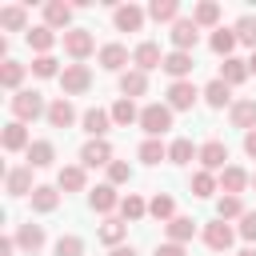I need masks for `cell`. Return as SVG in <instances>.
I'll return each mask as SVG.
<instances>
[{
    "label": "cell",
    "instance_id": "obj_19",
    "mask_svg": "<svg viewBox=\"0 0 256 256\" xmlns=\"http://www.w3.org/2000/svg\"><path fill=\"white\" fill-rule=\"evenodd\" d=\"M140 24H144V12H140L136 4H120V8H116V28H120V32H136Z\"/></svg>",
    "mask_w": 256,
    "mask_h": 256
},
{
    "label": "cell",
    "instance_id": "obj_12",
    "mask_svg": "<svg viewBox=\"0 0 256 256\" xmlns=\"http://www.w3.org/2000/svg\"><path fill=\"white\" fill-rule=\"evenodd\" d=\"M72 120H76V108L68 104V96H60V100L48 104V124H52V128H68Z\"/></svg>",
    "mask_w": 256,
    "mask_h": 256
},
{
    "label": "cell",
    "instance_id": "obj_20",
    "mask_svg": "<svg viewBox=\"0 0 256 256\" xmlns=\"http://www.w3.org/2000/svg\"><path fill=\"white\" fill-rule=\"evenodd\" d=\"M108 120H112V112H104V108H88V112H84V128L92 132V140H104Z\"/></svg>",
    "mask_w": 256,
    "mask_h": 256
},
{
    "label": "cell",
    "instance_id": "obj_51",
    "mask_svg": "<svg viewBox=\"0 0 256 256\" xmlns=\"http://www.w3.org/2000/svg\"><path fill=\"white\" fill-rule=\"evenodd\" d=\"M12 244H16V240H12V236H4V240H0V256H12Z\"/></svg>",
    "mask_w": 256,
    "mask_h": 256
},
{
    "label": "cell",
    "instance_id": "obj_37",
    "mask_svg": "<svg viewBox=\"0 0 256 256\" xmlns=\"http://www.w3.org/2000/svg\"><path fill=\"white\" fill-rule=\"evenodd\" d=\"M20 80H24V64H16V60H4V64H0V84H4V88H16Z\"/></svg>",
    "mask_w": 256,
    "mask_h": 256
},
{
    "label": "cell",
    "instance_id": "obj_2",
    "mask_svg": "<svg viewBox=\"0 0 256 256\" xmlns=\"http://www.w3.org/2000/svg\"><path fill=\"white\" fill-rule=\"evenodd\" d=\"M12 112H16L20 124H24V120H36V116H48L40 92H16V96H12Z\"/></svg>",
    "mask_w": 256,
    "mask_h": 256
},
{
    "label": "cell",
    "instance_id": "obj_7",
    "mask_svg": "<svg viewBox=\"0 0 256 256\" xmlns=\"http://www.w3.org/2000/svg\"><path fill=\"white\" fill-rule=\"evenodd\" d=\"M224 160H228V148H224V140H208V144L200 148V164H204V172H216V168L224 172V168H228Z\"/></svg>",
    "mask_w": 256,
    "mask_h": 256
},
{
    "label": "cell",
    "instance_id": "obj_30",
    "mask_svg": "<svg viewBox=\"0 0 256 256\" xmlns=\"http://www.w3.org/2000/svg\"><path fill=\"white\" fill-rule=\"evenodd\" d=\"M112 120H116V124H124V128H128V124H132V120H140V112H136V104H132V100H128V96H120V100H116V104H112Z\"/></svg>",
    "mask_w": 256,
    "mask_h": 256
},
{
    "label": "cell",
    "instance_id": "obj_3",
    "mask_svg": "<svg viewBox=\"0 0 256 256\" xmlns=\"http://www.w3.org/2000/svg\"><path fill=\"white\" fill-rule=\"evenodd\" d=\"M196 96H200V92L192 88V80H172V84H168V108H172V112H188V108L196 104Z\"/></svg>",
    "mask_w": 256,
    "mask_h": 256
},
{
    "label": "cell",
    "instance_id": "obj_38",
    "mask_svg": "<svg viewBox=\"0 0 256 256\" xmlns=\"http://www.w3.org/2000/svg\"><path fill=\"white\" fill-rule=\"evenodd\" d=\"M144 212H148V204H144L140 196H132V192H128V196L120 200V216H124V220H140Z\"/></svg>",
    "mask_w": 256,
    "mask_h": 256
},
{
    "label": "cell",
    "instance_id": "obj_42",
    "mask_svg": "<svg viewBox=\"0 0 256 256\" xmlns=\"http://www.w3.org/2000/svg\"><path fill=\"white\" fill-rule=\"evenodd\" d=\"M240 212H244L240 196H220V200H216V216H220V220H228V216H240Z\"/></svg>",
    "mask_w": 256,
    "mask_h": 256
},
{
    "label": "cell",
    "instance_id": "obj_33",
    "mask_svg": "<svg viewBox=\"0 0 256 256\" xmlns=\"http://www.w3.org/2000/svg\"><path fill=\"white\" fill-rule=\"evenodd\" d=\"M232 48H236V32L216 28V32H212V52H220V56L228 60V56H232Z\"/></svg>",
    "mask_w": 256,
    "mask_h": 256
},
{
    "label": "cell",
    "instance_id": "obj_1",
    "mask_svg": "<svg viewBox=\"0 0 256 256\" xmlns=\"http://www.w3.org/2000/svg\"><path fill=\"white\" fill-rule=\"evenodd\" d=\"M140 128L156 140L160 132L172 128V108H168V104H144V108H140Z\"/></svg>",
    "mask_w": 256,
    "mask_h": 256
},
{
    "label": "cell",
    "instance_id": "obj_18",
    "mask_svg": "<svg viewBox=\"0 0 256 256\" xmlns=\"http://www.w3.org/2000/svg\"><path fill=\"white\" fill-rule=\"evenodd\" d=\"M44 20H48V28H68V20H72V4H64V0L44 4Z\"/></svg>",
    "mask_w": 256,
    "mask_h": 256
},
{
    "label": "cell",
    "instance_id": "obj_26",
    "mask_svg": "<svg viewBox=\"0 0 256 256\" xmlns=\"http://www.w3.org/2000/svg\"><path fill=\"white\" fill-rule=\"evenodd\" d=\"M244 76H248V60H236V56H228V60H224V68H220V80L232 88V84H240Z\"/></svg>",
    "mask_w": 256,
    "mask_h": 256
},
{
    "label": "cell",
    "instance_id": "obj_32",
    "mask_svg": "<svg viewBox=\"0 0 256 256\" xmlns=\"http://www.w3.org/2000/svg\"><path fill=\"white\" fill-rule=\"evenodd\" d=\"M60 188H64V192H80V188H84V168H80V164L60 168Z\"/></svg>",
    "mask_w": 256,
    "mask_h": 256
},
{
    "label": "cell",
    "instance_id": "obj_34",
    "mask_svg": "<svg viewBox=\"0 0 256 256\" xmlns=\"http://www.w3.org/2000/svg\"><path fill=\"white\" fill-rule=\"evenodd\" d=\"M140 160H144V164H160V160H168V148H164L160 140L148 136V140L140 144Z\"/></svg>",
    "mask_w": 256,
    "mask_h": 256
},
{
    "label": "cell",
    "instance_id": "obj_49",
    "mask_svg": "<svg viewBox=\"0 0 256 256\" xmlns=\"http://www.w3.org/2000/svg\"><path fill=\"white\" fill-rule=\"evenodd\" d=\"M156 256H184V244H172V240H168V244L156 248Z\"/></svg>",
    "mask_w": 256,
    "mask_h": 256
},
{
    "label": "cell",
    "instance_id": "obj_40",
    "mask_svg": "<svg viewBox=\"0 0 256 256\" xmlns=\"http://www.w3.org/2000/svg\"><path fill=\"white\" fill-rule=\"evenodd\" d=\"M232 32H236V40H244V44H252V48H256V16H240Z\"/></svg>",
    "mask_w": 256,
    "mask_h": 256
},
{
    "label": "cell",
    "instance_id": "obj_36",
    "mask_svg": "<svg viewBox=\"0 0 256 256\" xmlns=\"http://www.w3.org/2000/svg\"><path fill=\"white\" fill-rule=\"evenodd\" d=\"M192 20H196V28H200V24H204V28H208V24H216V20H220V4H212V0H204V4H196V12H192Z\"/></svg>",
    "mask_w": 256,
    "mask_h": 256
},
{
    "label": "cell",
    "instance_id": "obj_6",
    "mask_svg": "<svg viewBox=\"0 0 256 256\" xmlns=\"http://www.w3.org/2000/svg\"><path fill=\"white\" fill-rule=\"evenodd\" d=\"M232 240H236V232H232L224 220H216V224H204V244H208L212 252H224V248H232Z\"/></svg>",
    "mask_w": 256,
    "mask_h": 256
},
{
    "label": "cell",
    "instance_id": "obj_11",
    "mask_svg": "<svg viewBox=\"0 0 256 256\" xmlns=\"http://www.w3.org/2000/svg\"><path fill=\"white\" fill-rule=\"evenodd\" d=\"M88 204H92V212H112V208L120 204V196H116L112 184H96V188L88 192Z\"/></svg>",
    "mask_w": 256,
    "mask_h": 256
},
{
    "label": "cell",
    "instance_id": "obj_44",
    "mask_svg": "<svg viewBox=\"0 0 256 256\" xmlns=\"http://www.w3.org/2000/svg\"><path fill=\"white\" fill-rule=\"evenodd\" d=\"M24 8H16V4H8V8H0V24L4 28H24Z\"/></svg>",
    "mask_w": 256,
    "mask_h": 256
},
{
    "label": "cell",
    "instance_id": "obj_25",
    "mask_svg": "<svg viewBox=\"0 0 256 256\" xmlns=\"http://www.w3.org/2000/svg\"><path fill=\"white\" fill-rule=\"evenodd\" d=\"M192 232H196V220H188V216H172V220H168V240H172V244L192 240Z\"/></svg>",
    "mask_w": 256,
    "mask_h": 256
},
{
    "label": "cell",
    "instance_id": "obj_50",
    "mask_svg": "<svg viewBox=\"0 0 256 256\" xmlns=\"http://www.w3.org/2000/svg\"><path fill=\"white\" fill-rule=\"evenodd\" d=\"M244 152L256 160V128H252V132H244Z\"/></svg>",
    "mask_w": 256,
    "mask_h": 256
},
{
    "label": "cell",
    "instance_id": "obj_55",
    "mask_svg": "<svg viewBox=\"0 0 256 256\" xmlns=\"http://www.w3.org/2000/svg\"><path fill=\"white\" fill-rule=\"evenodd\" d=\"M252 184H256V172H252Z\"/></svg>",
    "mask_w": 256,
    "mask_h": 256
},
{
    "label": "cell",
    "instance_id": "obj_52",
    "mask_svg": "<svg viewBox=\"0 0 256 256\" xmlns=\"http://www.w3.org/2000/svg\"><path fill=\"white\" fill-rule=\"evenodd\" d=\"M112 256H136L132 248H112Z\"/></svg>",
    "mask_w": 256,
    "mask_h": 256
},
{
    "label": "cell",
    "instance_id": "obj_8",
    "mask_svg": "<svg viewBox=\"0 0 256 256\" xmlns=\"http://www.w3.org/2000/svg\"><path fill=\"white\" fill-rule=\"evenodd\" d=\"M196 20H176L172 24V44H176V52H188V48H196Z\"/></svg>",
    "mask_w": 256,
    "mask_h": 256
},
{
    "label": "cell",
    "instance_id": "obj_9",
    "mask_svg": "<svg viewBox=\"0 0 256 256\" xmlns=\"http://www.w3.org/2000/svg\"><path fill=\"white\" fill-rule=\"evenodd\" d=\"M132 64H136L140 72H148V68H160V64H164V56H160V48H156L152 40H144V44H136V52H132Z\"/></svg>",
    "mask_w": 256,
    "mask_h": 256
},
{
    "label": "cell",
    "instance_id": "obj_16",
    "mask_svg": "<svg viewBox=\"0 0 256 256\" xmlns=\"http://www.w3.org/2000/svg\"><path fill=\"white\" fill-rule=\"evenodd\" d=\"M16 244H20L24 252H40V248H44V228H40V224H20Z\"/></svg>",
    "mask_w": 256,
    "mask_h": 256
},
{
    "label": "cell",
    "instance_id": "obj_17",
    "mask_svg": "<svg viewBox=\"0 0 256 256\" xmlns=\"http://www.w3.org/2000/svg\"><path fill=\"white\" fill-rule=\"evenodd\" d=\"M232 124L244 128V132H252L256 128V100H236L232 104Z\"/></svg>",
    "mask_w": 256,
    "mask_h": 256
},
{
    "label": "cell",
    "instance_id": "obj_14",
    "mask_svg": "<svg viewBox=\"0 0 256 256\" xmlns=\"http://www.w3.org/2000/svg\"><path fill=\"white\" fill-rule=\"evenodd\" d=\"M160 68H164V72H168L172 80H184V76L192 72V56H188V52H168Z\"/></svg>",
    "mask_w": 256,
    "mask_h": 256
},
{
    "label": "cell",
    "instance_id": "obj_39",
    "mask_svg": "<svg viewBox=\"0 0 256 256\" xmlns=\"http://www.w3.org/2000/svg\"><path fill=\"white\" fill-rule=\"evenodd\" d=\"M124 232H128V224H124V220H104V228H100V240H104V244H116V248H120Z\"/></svg>",
    "mask_w": 256,
    "mask_h": 256
},
{
    "label": "cell",
    "instance_id": "obj_10",
    "mask_svg": "<svg viewBox=\"0 0 256 256\" xmlns=\"http://www.w3.org/2000/svg\"><path fill=\"white\" fill-rule=\"evenodd\" d=\"M80 160H84L88 168H96V164H112V148H108V140H88V144L80 148Z\"/></svg>",
    "mask_w": 256,
    "mask_h": 256
},
{
    "label": "cell",
    "instance_id": "obj_31",
    "mask_svg": "<svg viewBox=\"0 0 256 256\" xmlns=\"http://www.w3.org/2000/svg\"><path fill=\"white\" fill-rule=\"evenodd\" d=\"M192 156H200V152L192 148V140H184V136H180V140H172V144H168V160H172V164H188Z\"/></svg>",
    "mask_w": 256,
    "mask_h": 256
},
{
    "label": "cell",
    "instance_id": "obj_53",
    "mask_svg": "<svg viewBox=\"0 0 256 256\" xmlns=\"http://www.w3.org/2000/svg\"><path fill=\"white\" fill-rule=\"evenodd\" d=\"M248 72H256V52H252V60H248Z\"/></svg>",
    "mask_w": 256,
    "mask_h": 256
},
{
    "label": "cell",
    "instance_id": "obj_21",
    "mask_svg": "<svg viewBox=\"0 0 256 256\" xmlns=\"http://www.w3.org/2000/svg\"><path fill=\"white\" fill-rule=\"evenodd\" d=\"M4 148L8 152H20V148H28V128L20 124V120H12V124H4Z\"/></svg>",
    "mask_w": 256,
    "mask_h": 256
},
{
    "label": "cell",
    "instance_id": "obj_23",
    "mask_svg": "<svg viewBox=\"0 0 256 256\" xmlns=\"http://www.w3.org/2000/svg\"><path fill=\"white\" fill-rule=\"evenodd\" d=\"M8 192H12V196H24V192L32 196V192H36V188H32V168H12V172H8Z\"/></svg>",
    "mask_w": 256,
    "mask_h": 256
},
{
    "label": "cell",
    "instance_id": "obj_35",
    "mask_svg": "<svg viewBox=\"0 0 256 256\" xmlns=\"http://www.w3.org/2000/svg\"><path fill=\"white\" fill-rule=\"evenodd\" d=\"M176 12H180L176 0H152V4H148V16H152V20H176Z\"/></svg>",
    "mask_w": 256,
    "mask_h": 256
},
{
    "label": "cell",
    "instance_id": "obj_24",
    "mask_svg": "<svg viewBox=\"0 0 256 256\" xmlns=\"http://www.w3.org/2000/svg\"><path fill=\"white\" fill-rule=\"evenodd\" d=\"M56 204H60V192L48 188V184H36V192H32V208H36V212H56Z\"/></svg>",
    "mask_w": 256,
    "mask_h": 256
},
{
    "label": "cell",
    "instance_id": "obj_48",
    "mask_svg": "<svg viewBox=\"0 0 256 256\" xmlns=\"http://www.w3.org/2000/svg\"><path fill=\"white\" fill-rule=\"evenodd\" d=\"M240 236L244 240H256V212H244L240 216Z\"/></svg>",
    "mask_w": 256,
    "mask_h": 256
},
{
    "label": "cell",
    "instance_id": "obj_46",
    "mask_svg": "<svg viewBox=\"0 0 256 256\" xmlns=\"http://www.w3.org/2000/svg\"><path fill=\"white\" fill-rule=\"evenodd\" d=\"M128 176H132V168H128L124 160H112V164H108V184H124Z\"/></svg>",
    "mask_w": 256,
    "mask_h": 256
},
{
    "label": "cell",
    "instance_id": "obj_45",
    "mask_svg": "<svg viewBox=\"0 0 256 256\" xmlns=\"http://www.w3.org/2000/svg\"><path fill=\"white\" fill-rule=\"evenodd\" d=\"M148 212H152L156 220H172V212H176V204H172V196H156V200L148 204Z\"/></svg>",
    "mask_w": 256,
    "mask_h": 256
},
{
    "label": "cell",
    "instance_id": "obj_28",
    "mask_svg": "<svg viewBox=\"0 0 256 256\" xmlns=\"http://www.w3.org/2000/svg\"><path fill=\"white\" fill-rule=\"evenodd\" d=\"M28 44H32L40 56H48V48L56 44V32H52L48 24H40V28H32V32H28Z\"/></svg>",
    "mask_w": 256,
    "mask_h": 256
},
{
    "label": "cell",
    "instance_id": "obj_27",
    "mask_svg": "<svg viewBox=\"0 0 256 256\" xmlns=\"http://www.w3.org/2000/svg\"><path fill=\"white\" fill-rule=\"evenodd\" d=\"M144 88H148V76H144L140 68H132V72H124V76H120V92H124L128 100H132V96H140Z\"/></svg>",
    "mask_w": 256,
    "mask_h": 256
},
{
    "label": "cell",
    "instance_id": "obj_41",
    "mask_svg": "<svg viewBox=\"0 0 256 256\" xmlns=\"http://www.w3.org/2000/svg\"><path fill=\"white\" fill-rule=\"evenodd\" d=\"M216 192V176L212 172H196L192 176V196H212Z\"/></svg>",
    "mask_w": 256,
    "mask_h": 256
},
{
    "label": "cell",
    "instance_id": "obj_22",
    "mask_svg": "<svg viewBox=\"0 0 256 256\" xmlns=\"http://www.w3.org/2000/svg\"><path fill=\"white\" fill-rule=\"evenodd\" d=\"M100 64H104L108 72L124 68V64H128V48H124V44H104V48H100Z\"/></svg>",
    "mask_w": 256,
    "mask_h": 256
},
{
    "label": "cell",
    "instance_id": "obj_47",
    "mask_svg": "<svg viewBox=\"0 0 256 256\" xmlns=\"http://www.w3.org/2000/svg\"><path fill=\"white\" fill-rule=\"evenodd\" d=\"M32 72H36V76H60L52 56H36V60H32Z\"/></svg>",
    "mask_w": 256,
    "mask_h": 256
},
{
    "label": "cell",
    "instance_id": "obj_13",
    "mask_svg": "<svg viewBox=\"0 0 256 256\" xmlns=\"http://www.w3.org/2000/svg\"><path fill=\"white\" fill-rule=\"evenodd\" d=\"M244 184H248V172H244V168L228 164V168L220 172V188H224V196H240V192H244Z\"/></svg>",
    "mask_w": 256,
    "mask_h": 256
},
{
    "label": "cell",
    "instance_id": "obj_4",
    "mask_svg": "<svg viewBox=\"0 0 256 256\" xmlns=\"http://www.w3.org/2000/svg\"><path fill=\"white\" fill-rule=\"evenodd\" d=\"M64 52H68L72 60H84V56L92 52V32H88V28H68V32H64Z\"/></svg>",
    "mask_w": 256,
    "mask_h": 256
},
{
    "label": "cell",
    "instance_id": "obj_29",
    "mask_svg": "<svg viewBox=\"0 0 256 256\" xmlns=\"http://www.w3.org/2000/svg\"><path fill=\"white\" fill-rule=\"evenodd\" d=\"M204 100H208V104H212V108H224V104H228V100H232V88H228V84H224V80H220V76H216V80H212V84H208V88H204Z\"/></svg>",
    "mask_w": 256,
    "mask_h": 256
},
{
    "label": "cell",
    "instance_id": "obj_5",
    "mask_svg": "<svg viewBox=\"0 0 256 256\" xmlns=\"http://www.w3.org/2000/svg\"><path fill=\"white\" fill-rule=\"evenodd\" d=\"M60 84H64V92H68V96H76V92H84V88L92 84V72H88L84 64H64Z\"/></svg>",
    "mask_w": 256,
    "mask_h": 256
},
{
    "label": "cell",
    "instance_id": "obj_54",
    "mask_svg": "<svg viewBox=\"0 0 256 256\" xmlns=\"http://www.w3.org/2000/svg\"><path fill=\"white\" fill-rule=\"evenodd\" d=\"M236 256H256V248H244V252H236Z\"/></svg>",
    "mask_w": 256,
    "mask_h": 256
},
{
    "label": "cell",
    "instance_id": "obj_43",
    "mask_svg": "<svg viewBox=\"0 0 256 256\" xmlns=\"http://www.w3.org/2000/svg\"><path fill=\"white\" fill-rule=\"evenodd\" d=\"M56 256H84V240L80 236H60L56 240Z\"/></svg>",
    "mask_w": 256,
    "mask_h": 256
},
{
    "label": "cell",
    "instance_id": "obj_15",
    "mask_svg": "<svg viewBox=\"0 0 256 256\" xmlns=\"http://www.w3.org/2000/svg\"><path fill=\"white\" fill-rule=\"evenodd\" d=\"M52 160H56V148L48 140H32L28 144V168H48Z\"/></svg>",
    "mask_w": 256,
    "mask_h": 256
}]
</instances>
